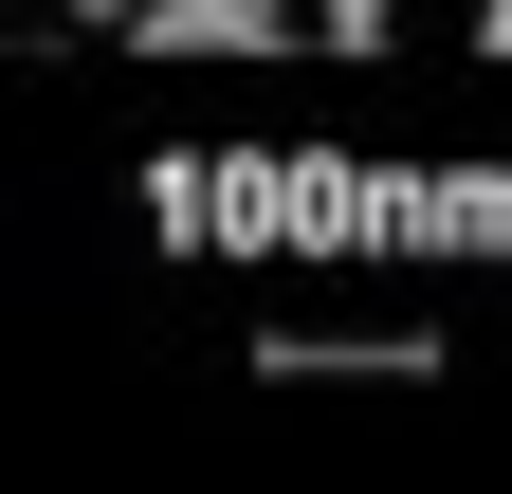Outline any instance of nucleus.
<instances>
[{"label": "nucleus", "mask_w": 512, "mask_h": 494, "mask_svg": "<svg viewBox=\"0 0 512 494\" xmlns=\"http://www.w3.org/2000/svg\"><path fill=\"white\" fill-rule=\"evenodd\" d=\"M147 55H275V0H147Z\"/></svg>", "instance_id": "1"}, {"label": "nucleus", "mask_w": 512, "mask_h": 494, "mask_svg": "<svg viewBox=\"0 0 512 494\" xmlns=\"http://www.w3.org/2000/svg\"><path fill=\"white\" fill-rule=\"evenodd\" d=\"M421 238H458V257H512V183H421Z\"/></svg>", "instance_id": "2"}, {"label": "nucleus", "mask_w": 512, "mask_h": 494, "mask_svg": "<svg viewBox=\"0 0 512 494\" xmlns=\"http://www.w3.org/2000/svg\"><path fill=\"white\" fill-rule=\"evenodd\" d=\"M476 37H494V55H512V0H494V19H476Z\"/></svg>", "instance_id": "3"}, {"label": "nucleus", "mask_w": 512, "mask_h": 494, "mask_svg": "<svg viewBox=\"0 0 512 494\" xmlns=\"http://www.w3.org/2000/svg\"><path fill=\"white\" fill-rule=\"evenodd\" d=\"M110 19H147V0H110Z\"/></svg>", "instance_id": "4"}]
</instances>
